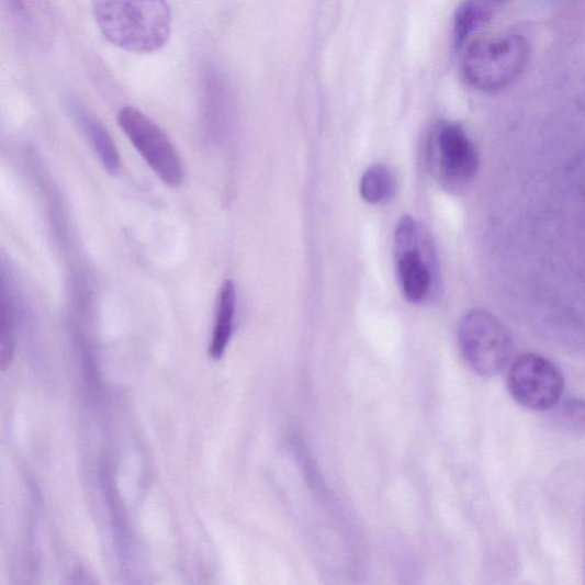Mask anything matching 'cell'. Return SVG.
I'll return each instance as SVG.
<instances>
[{
	"instance_id": "8992f818",
	"label": "cell",
	"mask_w": 585,
	"mask_h": 585,
	"mask_svg": "<svg viewBox=\"0 0 585 585\" xmlns=\"http://www.w3.org/2000/svg\"><path fill=\"white\" fill-rule=\"evenodd\" d=\"M508 389L520 406L537 410H551L563 400L565 378L551 360L537 353L518 357L508 374Z\"/></svg>"
},
{
	"instance_id": "277c9868",
	"label": "cell",
	"mask_w": 585,
	"mask_h": 585,
	"mask_svg": "<svg viewBox=\"0 0 585 585\" xmlns=\"http://www.w3.org/2000/svg\"><path fill=\"white\" fill-rule=\"evenodd\" d=\"M395 252L405 297L412 303L425 301L435 282V250L425 229L410 216L398 223Z\"/></svg>"
},
{
	"instance_id": "7c38bea8",
	"label": "cell",
	"mask_w": 585,
	"mask_h": 585,
	"mask_svg": "<svg viewBox=\"0 0 585 585\" xmlns=\"http://www.w3.org/2000/svg\"><path fill=\"white\" fill-rule=\"evenodd\" d=\"M551 412V420L561 430L572 435H585V398L562 400Z\"/></svg>"
},
{
	"instance_id": "30bf717a",
	"label": "cell",
	"mask_w": 585,
	"mask_h": 585,
	"mask_svg": "<svg viewBox=\"0 0 585 585\" xmlns=\"http://www.w3.org/2000/svg\"><path fill=\"white\" fill-rule=\"evenodd\" d=\"M493 15L486 0H465L454 15V44L459 48L470 35L486 25Z\"/></svg>"
},
{
	"instance_id": "6da1fadb",
	"label": "cell",
	"mask_w": 585,
	"mask_h": 585,
	"mask_svg": "<svg viewBox=\"0 0 585 585\" xmlns=\"http://www.w3.org/2000/svg\"><path fill=\"white\" fill-rule=\"evenodd\" d=\"M93 13L104 38L134 54L162 48L172 34V13L167 0H92Z\"/></svg>"
},
{
	"instance_id": "4fadbf2b",
	"label": "cell",
	"mask_w": 585,
	"mask_h": 585,
	"mask_svg": "<svg viewBox=\"0 0 585 585\" xmlns=\"http://www.w3.org/2000/svg\"><path fill=\"white\" fill-rule=\"evenodd\" d=\"M14 342L12 320L5 292L2 293V320H0V367L5 371L12 363Z\"/></svg>"
},
{
	"instance_id": "9c48e42d",
	"label": "cell",
	"mask_w": 585,
	"mask_h": 585,
	"mask_svg": "<svg viewBox=\"0 0 585 585\" xmlns=\"http://www.w3.org/2000/svg\"><path fill=\"white\" fill-rule=\"evenodd\" d=\"M236 286L228 280L222 284L216 308V318L213 330L210 355L213 359H221L230 342L236 315Z\"/></svg>"
},
{
	"instance_id": "7a4b0ae2",
	"label": "cell",
	"mask_w": 585,
	"mask_h": 585,
	"mask_svg": "<svg viewBox=\"0 0 585 585\" xmlns=\"http://www.w3.org/2000/svg\"><path fill=\"white\" fill-rule=\"evenodd\" d=\"M529 45L521 36L485 37L473 42L463 59V72L473 88L493 92L505 89L525 69Z\"/></svg>"
},
{
	"instance_id": "9a60e30c",
	"label": "cell",
	"mask_w": 585,
	"mask_h": 585,
	"mask_svg": "<svg viewBox=\"0 0 585 585\" xmlns=\"http://www.w3.org/2000/svg\"><path fill=\"white\" fill-rule=\"evenodd\" d=\"M497 2H498V0H497Z\"/></svg>"
},
{
	"instance_id": "ba28073f",
	"label": "cell",
	"mask_w": 585,
	"mask_h": 585,
	"mask_svg": "<svg viewBox=\"0 0 585 585\" xmlns=\"http://www.w3.org/2000/svg\"><path fill=\"white\" fill-rule=\"evenodd\" d=\"M71 110L105 171L109 175H117L121 170V156L113 137L90 110L79 102H71Z\"/></svg>"
},
{
	"instance_id": "5bb4252c",
	"label": "cell",
	"mask_w": 585,
	"mask_h": 585,
	"mask_svg": "<svg viewBox=\"0 0 585 585\" xmlns=\"http://www.w3.org/2000/svg\"><path fill=\"white\" fill-rule=\"evenodd\" d=\"M15 20L24 30H37L38 16L42 14L41 0H8Z\"/></svg>"
},
{
	"instance_id": "5b68a950",
	"label": "cell",
	"mask_w": 585,
	"mask_h": 585,
	"mask_svg": "<svg viewBox=\"0 0 585 585\" xmlns=\"http://www.w3.org/2000/svg\"><path fill=\"white\" fill-rule=\"evenodd\" d=\"M117 122L153 172L165 184L179 187L183 180V166L171 138L142 110L131 105L119 111Z\"/></svg>"
},
{
	"instance_id": "3957f363",
	"label": "cell",
	"mask_w": 585,
	"mask_h": 585,
	"mask_svg": "<svg viewBox=\"0 0 585 585\" xmlns=\"http://www.w3.org/2000/svg\"><path fill=\"white\" fill-rule=\"evenodd\" d=\"M459 342L469 367L485 378L503 372L514 353L509 328L496 316L482 310L472 311L462 318Z\"/></svg>"
},
{
	"instance_id": "52a82bcc",
	"label": "cell",
	"mask_w": 585,
	"mask_h": 585,
	"mask_svg": "<svg viewBox=\"0 0 585 585\" xmlns=\"http://www.w3.org/2000/svg\"><path fill=\"white\" fill-rule=\"evenodd\" d=\"M431 153L436 169L448 181L463 183L479 171V151L458 124H442L437 128L431 142Z\"/></svg>"
},
{
	"instance_id": "8fae6325",
	"label": "cell",
	"mask_w": 585,
	"mask_h": 585,
	"mask_svg": "<svg viewBox=\"0 0 585 585\" xmlns=\"http://www.w3.org/2000/svg\"><path fill=\"white\" fill-rule=\"evenodd\" d=\"M396 189L397 183L394 173L381 164L370 167L360 181L361 198L373 205L392 200Z\"/></svg>"
}]
</instances>
